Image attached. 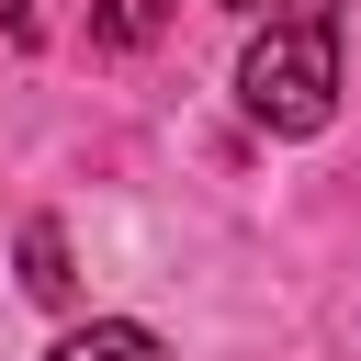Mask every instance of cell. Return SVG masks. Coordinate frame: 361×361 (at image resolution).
Masks as SVG:
<instances>
[{
    "mask_svg": "<svg viewBox=\"0 0 361 361\" xmlns=\"http://www.w3.org/2000/svg\"><path fill=\"white\" fill-rule=\"evenodd\" d=\"M0 23H11V34H34V11H23V0H0Z\"/></svg>",
    "mask_w": 361,
    "mask_h": 361,
    "instance_id": "4",
    "label": "cell"
},
{
    "mask_svg": "<svg viewBox=\"0 0 361 361\" xmlns=\"http://www.w3.org/2000/svg\"><path fill=\"white\" fill-rule=\"evenodd\" d=\"M45 361H169V338L135 327V316H90V327H68Z\"/></svg>",
    "mask_w": 361,
    "mask_h": 361,
    "instance_id": "2",
    "label": "cell"
},
{
    "mask_svg": "<svg viewBox=\"0 0 361 361\" xmlns=\"http://www.w3.org/2000/svg\"><path fill=\"white\" fill-rule=\"evenodd\" d=\"M68 282H79V271H68V226H56V214H34V226H23V293L68 305Z\"/></svg>",
    "mask_w": 361,
    "mask_h": 361,
    "instance_id": "3",
    "label": "cell"
},
{
    "mask_svg": "<svg viewBox=\"0 0 361 361\" xmlns=\"http://www.w3.org/2000/svg\"><path fill=\"white\" fill-rule=\"evenodd\" d=\"M237 113L259 135H327L338 124V11H271L237 56Z\"/></svg>",
    "mask_w": 361,
    "mask_h": 361,
    "instance_id": "1",
    "label": "cell"
},
{
    "mask_svg": "<svg viewBox=\"0 0 361 361\" xmlns=\"http://www.w3.org/2000/svg\"><path fill=\"white\" fill-rule=\"evenodd\" d=\"M214 11H248V23H259V11H282V0H214Z\"/></svg>",
    "mask_w": 361,
    "mask_h": 361,
    "instance_id": "5",
    "label": "cell"
}]
</instances>
